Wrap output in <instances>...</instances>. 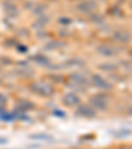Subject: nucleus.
<instances>
[{
	"mask_svg": "<svg viewBox=\"0 0 132 149\" xmlns=\"http://www.w3.org/2000/svg\"><path fill=\"white\" fill-rule=\"evenodd\" d=\"M29 90L40 96H52L54 94V87L50 83H45V82H34L29 84Z\"/></svg>",
	"mask_w": 132,
	"mask_h": 149,
	"instance_id": "obj_1",
	"label": "nucleus"
},
{
	"mask_svg": "<svg viewBox=\"0 0 132 149\" xmlns=\"http://www.w3.org/2000/svg\"><path fill=\"white\" fill-rule=\"evenodd\" d=\"M89 104L95 111H106L108 108V96L106 94H95L89 99Z\"/></svg>",
	"mask_w": 132,
	"mask_h": 149,
	"instance_id": "obj_2",
	"label": "nucleus"
},
{
	"mask_svg": "<svg viewBox=\"0 0 132 149\" xmlns=\"http://www.w3.org/2000/svg\"><path fill=\"white\" fill-rule=\"evenodd\" d=\"M75 116L86 119H94L96 116V111L91 107L90 104H78L75 110Z\"/></svg>",
	"mask_w": 132,
	"mask_h": 149,
	"instance_id": "obj_3",
	"label": "nucleus"
},
{
	"mask_svg": "<svg viewBox=\"0 0 132 149\" xmlns=\"http://www.w3.org/2000/svg\"><path fill=\"white\" fill-rule=\"evenodd\" d=\"M91 83H93L95 87L101 88V90H111V88H112V83H110L101 74H93V75H91Z\"/></svg>",
	"mask_w": 132,
	"mask_h": 149,
	"instance_id": "obj_4",
	"label": "nucleus"
},
{
	"mask_svg": "<svg viewBox=\"0 0 132 149\" xmlns=\"http://www.w3.org/2000/svg\"><path fill=\"white\" fill-rule=\"evenodd\" d=\"M98 8V3L95 0H83L79 4H77V9L81 13H93Z\"/></svg>",
	"mask_w": 132,
	"mask_h": 149,
	"instance_id": "obj_5",
	"label": "nucleus"
},
{
	"mask_svg": "<svg viewBox=\"0 0 132 149\" xmlns=\"http://www.w3.org/2000/svg\"><path fill=\"white\" fill-rule=\"evenodd\" d=\"M62 103L68 107H75V106L81 104V98L74 93H68L62 96Z\"/></svg>",
	"mask_w": 132,
	"mask_h": 149,
	"instance_id": "obj_6",
	"label": "nucleus"
},
{
	"mask_svg": "<svg viewBox=\"0 0 132 149\" xmlns=\"http://www.w3.org/2000/svg\"><path fill=\"white\" fill-rule=\"evenodd\" d=\"M96 52H98L101 56H103V57H114V56H116V49L112 48L111 45H107V44H102V45L96 46Z\"/></svg>",
	"mask_w": 132,
	"mask_h": 149,
	"instance_id": "obj_7",
	"label": "nucleus"
},
{
	"mask_svg": "<svg viewBox=\"0 0 132 149\" xmlns=\"http://www.w3.org/2000/svg\"><path fill=\"white\" fill-rule=\"evenodd\" d=\"M69 79L73 82V84H79V86H87L89 79L81 73H71L69 75Z\"/></svg>",
	"mask_w": 132,
	"mask_h": 149,
	"instance_id": "obj_8",
	"label": "nucleus"
},
{
	"mask_svg": "<svg viewBox=\"0 0 132 149\" xmlns=\"http://www.w3.org/2000/svg\"><path fill=\"white\" fill-rule=\"evenodd\" d=\"M112 37L116 42H120V44H128L131 41V34L127 31H116Z\"/></svg>",
	"mask_w": 132,
	"mask_h": 149,
	"instance_id": "obj_9",
	"label": "nucleus"
},
{
	"mask_svg": "<svg viewBox=\"0 0 132 149\" xmlns=\"http://www.w3.org/2000/svg\"><path fill=\"white\" fill-rule=\"evenodd\" d=\"M29 139L31 140H37V141H53V136L45 132L32 133V135H29Z\"/></svg>",
	"mask_w": 132,
	"mask_h": 149,
	"instance_id": "obj_10",
	"label": "nucleus"
},
{
	"mask_svg": "<svg viewBox=\"0 0 132 149\" xmlns=\"http://www.w3.org/2000/svg\"><path fill=\"white\" fill-rule=\"evenodd\" d=\"M110 133H111L115 139H126V137H129V136L132 135V131L126 130V128H122V130H118V131H110Z\"/></svg>",
	"mask_w": 132,
	"mask_h": 149,
	"instance_id": "obj_11",
	"label": "nucleus"
},
{
	"mask_svg": "<svg viewBox=\"0 0 132 149\" xmlns=\"http://www.w3.org/2000/svg\"><path fill=\"white\" fill-rule=\"evenodd\" d=\"M31 59L36 61L37 63L41 65V66H50V61H49V58L45 57V56H42V54H37V56L31 57Z\"/></svg>",
	"mask_w": 132,
	"mask_h": 149,
	"instance_id": "obj_12",
	"label": "nucleus"
},
{
	"mask_svg": "<svg viewBox=\"0 0 132 149\" xmlns=\"http://www.w3.org/2000/svg\"><path fill=\"white\" fill-rule=\"evenodd\" d=\"M65 44L64 42H61V41H49V42H46L45 45H44V49L45 50H56V49H59V48H62Z\"/></svg>",
	"mask_w": 132,
	"mask_h": 149,
	"instance_id": "obj_13",
	"label": "nucleus"
},
{
	"mask_svg": "<svg viewBox=\"0 0 132 149\" xmlns=\"http://www.w3.org/2000/svg\"><path fill=\"white\" fill-rule=\"evenodd\" d=\"M98 69L99 70H102V71H115V70H118V65H116V63H110V62H106V63L99 65Z\"/></svg>",
	"mask_w": 132,
	"mask_h": 149,
	"instance_id": "obj_14",
	"label": "nucleus"
},
{
	"mask_svg": "<svg viewBox=\"0 0 132 149\" xmlns=\"http://www.w3.org/2000/svg\"><path fill=\"white\" fill-rule=\"evenodd\" d=\"M48 23H49V17H46V16H41L40 19H37V20H36V23L33 24V28H37V29L44 28V26H45Z\"/></svg>",
	"mask_w": 132,
	"mask_h": 149,
	"instance_id": "obj_15",
	"label": "nucleus"
},
{
	"mask_svg": "<svg viewBox=\"0 0 132 149\" xmlns=\"http://www.w3.org/2000/svg\"><path fill=\"white\" fill-rule=\"evenodd\" d=\"M19 108H20V110H23V111L34 110V104L32 103V102H28V100H21V102H20Z\"/></svg>",
	"mask_w": 132,
	"mask_h": 149,
	"instance_id": "obj_16",
	"label": "nucleus"
},
{
	"mask_svg": "<svg viewBox=\"0 0 132 149\" xmlns=\"http://www.w3.org/2000/svg\"><path fill=\"white\" fill-rule=\"evenodd\" d=\"M91 23H95V24H102L104 21V17L102 16V15H93V16L90 17Z\"/></svg>",
	"mask_w": 132,
	"mask_h": 149,
	"instance_id": "obj_17",
	"label": "nucleus"
},
{
	"mask_svg": "<svg viewBox=\"0 0 132 149\" xmlns=\"http://www.w3.org/2000/svg\"><path fill=\"white\" fill-rule=\"evenodd\" d=\"M58 23L62 24V25H70V24H71V19H70V17H59Z\"/></svg>",
	"mask_w": 132,
	"mask_h": 149,
	"instance_id": "obj_18",
	"label": "nucleus"
},
{
	"mask_svg": "<svg viewBox=\"0 0 132 149\" xmlns=\"http://www.w3.org/2000/svg\"><path fill=\"white\" fill-rule=\"evenodd\" d=\"M53 115L57 116V118H65V116H66V113H65L64 111H61V110H54L53 111Z\"/></svg>",
	"mask_w": 132,
	"mask_h": 149,
	"instance_id": "obj_19",
	"label": "nucleus"
},
{
	"mask_svg": "<svg viewBox=\"0 0 132 149\" xmlns=\"http://www.w3.org/2000/svg\"><path fill=\"white\" fill-rule=\"evenodd\" d=\"M108 11H110V13L114 15V16H120L122 15V12H118V8H110Z\"/></svg>",
	"mask_w": 132,
	"mask_h": 149,
	"instance_id": "obj_20",
	"label": "nucleus"
},
{
	"mask_svg": "<svg viewBox=\"0 0 132 149\" xmlns=\"http://www.w3.org/2000/svg\"><path fill=\"white\" fill-rule=\"evenodd\" d=\"M46 7L45 6H38V8H36V11H34V13H42L44 12V9H45Z\"/></svg>",
	"mask_w": 132,
	"mask_h": 149,
	"instance_id": "obj_21",
	"label": "nucleus"
},
{
	"mask_svg": "<svg viewBox=\"0 0 132 149\" xmlns=\"http://www.w3.org/2000/svg\"><path fill=\"white\" fill-rule=\"evenodd\" d=\"M17 49H19L21 53H27V52H28V48H27V46H17Z\"/></svg>",
	"mask_w": 132,
	"mask_h": 149,
	"instance_id": "obj_22",
	"label": "nucleus"
},
{
	"mask_svg": "<svg viewBox=\"0 0 132 149\" xmlns=\"http://www.w3.org/2000/svg\"><path fill=\"white\" fill-rule=\"evenodd\" d=\"M6 103H7V98L0 94V104H6Z\"/></svg>",
	"mask_w": 132,
	"mask_h": 149,
	"instance_id": "obj_23",
	"label": "nucleus"
},
{
	"mask_svg": "<svg viewBox=\"0 0 132 149\" xmlns=\"http://www.w3.org/2000/svg\"><path fill=\"white\" fill-rule=\"evenodd\" d=\"M7 141H8V140H7L6 137H1V139H0V145H1V144H7Z\"/></svg>",
	"mask_w": 132,
	"mask_h": 149,
	"instance_id": "obj_24",
	"label": "nucleus"
},
{
	"mask_svg": "<svg viewBox=\"0 0 132 149\" xmlns=\"http://www.w3.org/2000/svg\"><path fill=\"white\" fill-rule=\"evenodd\" d=\"M118 149H132V146H128V145H124V146H119Z\"/></svg>",
	"mask_w": 132,
	"mask_h": 149,
	"instance_id": "obj_25",
	"label": "nucleus"
},
{
	"mask_svg": "<svg viewBox=\"0 0 132 149\" xmlns=\"http://www.w3.org/2000/svg\"><path fill=\"white\" fill-rule=\"evenodd\" d=\"M128 113L132 116V107H129V108H128Z\"/></svg>",
	"mask_w": 132,
	"mask_h": 149,
	"instance_id": "obj_26",
	"label": "nucleus"
},
{
	"mask_svg": "<svg viewBox=\"0 0 132 149\" xmlns=\"http://www.w3.org/2000/svg\"><path fill=\"white\" fill-rule=\"evenodd\" d=\"M131 6H132V3H131Z\"/></svg>",
	"mask_w": 132,
	"mask_h": 149,
	"instance_id": "obj_27",
	"label": "nucleus"
}]
</instances>
